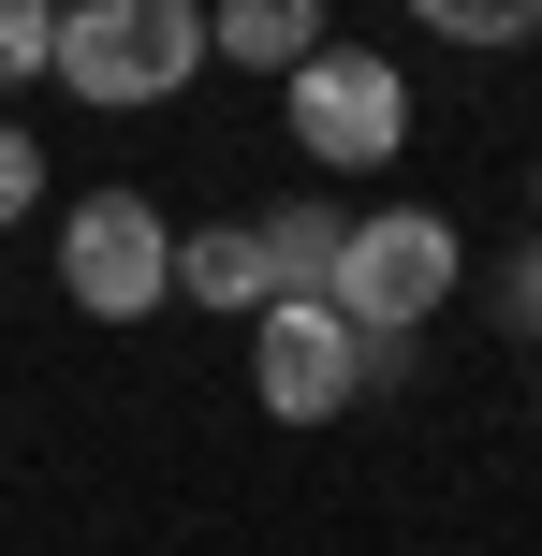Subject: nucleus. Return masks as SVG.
I'll return each instance as SVG.
<instances>
[{
  "label": "nucleus",
  "mask_w": 542,
  "mask_h": 556,
  "mask_svg": "<svg viewBox=\"0 0 542 556\" xmlns=\"http://www.w3.org/2000/svg\"><path fill=\"white\" fill-rule=\"evenodd\" d=\"M455 278H469V235L440 220V205H352V220H338V264H323V307L367 337V381H396L411 337L455 307Z\"/></svg>",
  "instance_id": "obj_1"
},
{
  "label": "nucleus",
  "mask_w": 542,
  "mask_h": 556,
  "mask_svg": "<svg viewBox=\"0 0 542 556\" xmlns=\"http://www.w3.org/2000/svg\"><path fill=\"white\" fill-rule=\"evenodd\" d=\"M45 74L74 88V103H103V117L176 103V88L205 74V0H59Z\"/></svg>",
  "instance_id": "obj_2"
},
{
  "label": "nucleus",
  "mask_w": 542,
  "mask_h": 556,
  "mask_svg": "<svg viewBox=\"0 0 542 556\" xmlns=\"http://www.w3.org/2000/svg\"><path fill=\"white\" fill-rule=\"evenodd\" d=\"M279 117H293V147H308L323 176H381L411 147V74L381 45H308L279 74Z\"/></svg>",
  "instance_id": "obj_3"
},
{
  "label": "nucleus",
  "mask_w": 542,
  "mask_h": 556,
  "mask_svg": "<svg viewBox=\"0 0 542 556\" xmlns=\"http://www.w3.org/2000/svg\"><path fill=\"white\" fill-rule=\"evenodd\" d=\"M59 293H74L88 323L176 307V220L147 191H74V205H59Z\"/></svg>",
  "instance_id": "obj_4"
},
{
  "label": "nucleus",
  "mask_w": 542,
  "mask_h": 556,
  "mask_svg": "<svg viewBox=\"0 0 542 556\" xmlns=\"http://www.w3.org/2000/svg\"><path fill=\"white\" fill-rule=\"evenodd\" d=\"M250 395L279 425H338L352 395H367V337H352L323 293H264L250 307Z\"/></svg>",
  "instance_id": "obj_5"
},
{
  "label": "nucleus",
  "mask_w": 542,
  "mask_h": 556,
  "mask_svg": "<svg viewBox=\"0 0 542 556\" xmlns=\"http://www.w3.org/2000/svg\"><path fill=\"white\" fill-rule=\"evenodd\" d=\"M308 45H338L323 0H205V59H235V74H264V88H279Z\"/></svg>",
  "instance_id": "obj_6"
},
{
  "label": "nucleus",
  "mask_w": 542,
  "mask_h": 556,
  "mask_svg": "<svg viewBox=\"0 0 542 556\" xmlns=\"http://www.w3.org/2000/svg\"><path fill=\"white\" fill-rule=\"evenodd\" d=\"M176 293L220 307V323H250V307H264V250H250V220H191V235H176Z\"/></svg>",
  "instance_id": "obj_7"
},
{
  "label": "nucleus",
  "mask_w": 542,
  "mask_h": 556,
  "mask_svg": "<svg viewBox=\"0 0 542 556\" xmlns=\"http://www.w3.org/2000/svg\"><path fill=\"white\" fill-rule=\"evenodd\" d=\"M338 220H352V205H264V220H250L264 293H323V264H338Z\"/></svg>",
  "instance_id": "obj_8"
},
{
  "label": "nucleus",
  "mask_w": 542,
  "mask_h": 556,
  "mask_svg": "<svg viewBox=\"0 0 542 556\" xmlns=\"http://www.w3.org/2000/svg\"><path fill=\"white\" fill-rule=\"evenodd\" d=\"M411 15H426L440 45H469V59H499V45H528V29H542V0H411Z\"/></svg>",
  "instance_id": "obj_9"
},
{
  "label": "nucleus",
  "mask_w": 542,
  "mask_h": 556,
  "mask_svg": "<svg viewBox=\"0 0 542 556\" xmlns=\"http://www.w3.org/2000/svg\"><path fill=\"white\" fill-rule=\"evenodd\" d=\"M45 132H29V117H0V235H15V220H45Z\"/></svg>",
  "instance_id": "obj_10"
},
{
  "label": "nucleus",
  "mask_w": 542,
  "mask_h": 556,
  "mask_svg": "<svg viewBox=\"0 0 542 556\" xmlns=\"http://www.w3.org/2000/svg\"><path fill=\"white\" fill-rule=\"evenodd\" d=\"M45 45H59V0H0V88H45Z\"/></svg>",
  "instance_id": "obj_11"
},
{
  "label": "nucleus",
  "mask_w": 542,
  "mask_h": 556,
  "mask_svg": "<svg viewBox=\"0 0 542 556\" xmlns=\"http://www.w3.org/2000/svg\"><path fill=\"white\" fill-rule=\"evenodd\" d=\"M499 307H514V323L542 337V235H528V250H514V264H499Z\"/></svg>",
  "instance_id": "obj_12"
},
{
  "label": "nucleus",
  "mask_w": 542,
  "mask_h": 556,
  "mask_svg": "<svg viewBox=\"0 0 542 556\" xmlns=\"http://www.w3.org/2000/svg\"><path fill=\"white\" fill-rule=\"evenodd\" d=\"M528 235H542V176H528Z\"/></svg>",
  "instance_id": "obj_13"
},
{
  "label": "nucleus",
  "mask_w": 542,
  "mask_h": 556,
  "mask_svg": "<svg viewBox=\"0 0 542 556\" xmlns=\"http://www.w3.org/2000/svg\"><path fill=\"white\" fill-rule=\"evenodd\" d=\"M528 352H542V337H528ZM528 395H542V366H528Z\"/></svg>",
  "instance_id": "obj_14"
}]
</instances>
